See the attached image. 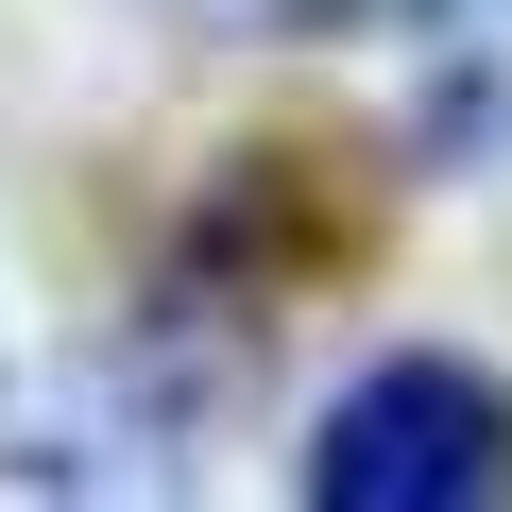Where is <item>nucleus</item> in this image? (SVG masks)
<instances>
[{
	"label": "nucleus",
	"mask_w": 512,
	"mask_h": 512,
	"mask_svg": "<svg viewBox=\"0 0 512 512\" xmlns=\"http://www.w3.org/2000/svg\"><path fill=\"white\" fill-rule=\"evenodd\" d=\"M308 495L325 512H478V495H512V393L478 359L410 342V359L342 376V410L308 444Z\"/></svg>",
	"instance_id": "obj_1"
}]
</instances>
